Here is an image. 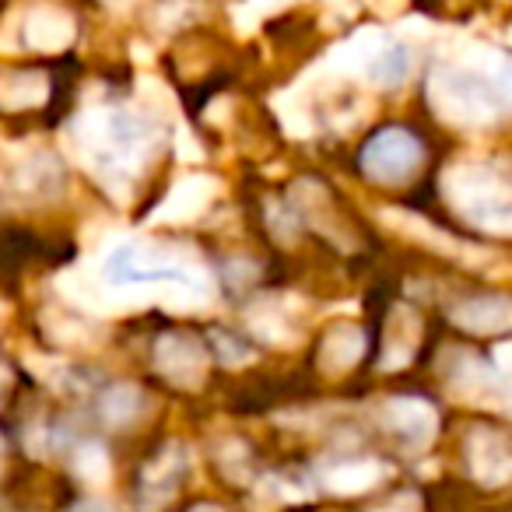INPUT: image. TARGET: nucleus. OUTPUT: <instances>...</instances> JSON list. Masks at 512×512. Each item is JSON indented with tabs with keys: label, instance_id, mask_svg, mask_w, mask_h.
<instances>
[{
	"label": "nucleus",
	"instance_id": "7",
	"mask_svg": "<svg viewBox=\"0 0 512 512\" xmlns=\"http://www.w3.org/2000/svg\"><path fill=\"white\" fill-rule=\"evenodd\" d=\"M78 474L85 477L88 484H102L109 477V456L102 446H95V442H88V446H81L78 453Z\"/></svg>",
	"mask_w": 512,
	"mask_h": 512
},
{
	"label": "nucleus",
	"instance_id": "10",
	"mask_svg": "<svg viewBox=\"0 0 512 512\" xmlns=\"http://www.w3.org/2000/svg\"><path fill=\"white\" fill-rule=\"evenodd\" d=\"M81 512H109V505H102V502H85V505H78Z\"/></svg>",
	"mask_w": 512,
	"mask_h": 512
},
{
	"label": "nucleus",
	"instance_id": "5",
	"mask_svg": "<svg viewBox=\"0 0 512 512\" xmlns=\"http://www.w3.org/2000/svg\"><path fill=\"white\" fill-rule=\"evenodd\" d=\"M383 481V467L376 460H351L330 474V488L337 495H358V491H369L372 484Z\"/></svg>",
	"mask_w": 512,
	"mask_h": 512
},
{
	"label": "nucleus",
	"instance_id": "1",
	"mask_svg": "<svg viewBox=\"0 0 512 512\" xmlns=\"http://www.w3.org/2000/svg\"><path fill=\"white\" fill-rule=\"evenodd\" d=\"M418 155H421V148L411 134H404V130H386V134L372 137V141L365 144L362 162L369 176L383 179V183H393V179L407 176V172L414 169Z\"/></svg>",
	"mask_w": 512,
	"mask_h": 512
},
{
	"label": "nucleus",
	"instance_id": "8",
	"mask_svg": "<svg viewBox=\"0 0 512 512\" xmlns=\"http://www.w3.org/2000/svg\"><path fill=\"white\" fill-rule=\"evenodd\" d=\"M372 74H376L379 85H397V81L407 74V53L400 50V46L386 50L383 57H379L376 64H372Z\"/></svg>",
	"mask_w": 512,
	"mask_h": 512
},
{
	"label": "nucleus",
	"instance_id": "3",
	"mask_svg": "<svg viewBox=\"0 0 512 512\" xmlns=\"http://www.w3.org/2000/svg\"><path fill=\"white\" fill-rule=\"evenodd\" d=\"M390 418H393V428H397L407 442H414V446H425V442H432L435 411L428 404H421V400H393Z\"/></svg>",
	"mask_w": 512,
	"mask_h": 512
},
{
	"label": "nucleus",
	"instance_id": "4",
	"mask_svg": "<svg viewBox=\"0 0 512 512\" xmlns=\"http://www.w3.org/2000/svg\"><path fill=\"white\" fill-rule=\"evenodd\" d=\"M109 281H120V285H130V281H176V285H190L179 267H137L130 249H123L120 256L109 260Z\"/></svg>",
	"mask_w": 512,
	"mask_h": 512
},
{
	"label": "nucleus",
	"instance_id": "6",
	"mask_svg": "<svg viewBox=\"0 0 512 512\" xmlns=\"http://www.w3.org/2000/svg\"><path fill=\"white\" fill-rule=\"evenodd\" d=\"M137 404H141V397H137L134 386H113V390L102 397V418H106L109 425H127L137 414Z\"/></svg>",
	"mask_w": 512,
	"mask_h": 512
},
{
	"label": "nucleus",
	"instance_id": "2",
	"mask_svg": "<svg viewBox=\"0 0 512 512\" xmlns=\"http://www.w3.org/2000/svg\"><path fill=\"white\" fill-rule=\"evenodd\" d=\"M470 467H474V477L481 484H491V488L505 484L512 477V449L491 428H481L470 439Z\"/></svg>",
	"mask_w": 512,
	"mask_h": 512
},
{
	"label": "nucleus",
	"instance_id": "9",
	"mask_svg": "<svg viewBox=\"0 0 512 512\" xmlns=\"http://www.w3.org/2000/svg\"><path fill=\"white\" fill-rule=\"evenodd\" d=\"M376 512H418V495L404 491V495H397L390 505H383V509H376Z\"/></svg>",
	"mask_w": 512,
	"mask_h": 512
}]
</instances>
